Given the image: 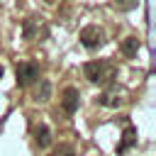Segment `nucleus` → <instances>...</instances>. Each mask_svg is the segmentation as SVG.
Here are the masks:
<instances>
[{"label": "nucleus", "mask_w": 156, "mask_h": 156, "mask_svg": "<svg viewBox=\"0 0 156 156\" xmlns=\"http://www.w3.org/2000/svg\"><path fill=\"white\" fill-rule=\"evenodd\" d=\"M83 73H85V78L90 80V83H102V85H107V83H112L115 80V76H117V71H115V66L110 63V61H88L85 66H83Z\"/></svg>", "instance_id": "1"}, {"label": "nucleus", "mask_w": 156, "mask_h": 156, "mask_svg": "<svg viewBox=\"0 0 156 156\" xmlns=\"http://www.w3.org/2000/svg\"><path fill=\"white\" fill-rule=\"evenodd\" d=\"M15 76H17V85L27 88V85H32V83L39 80V66L32 63V61H22L17 66V71H15Z\"/></svg>", "instance_id": "2"}, {"label": "nucleus", "mask_w": 156, "mask_h": 156, "mask_svg": "<svg viewBox=\"0 0 156 156\" xmlns=\"http://www.w3.org/2000/svg\"><path fill=\"white\" fill-rule=\"evenodd\" d=\"M102 41H105V32L98 24H88L80 29V44L85 49H98V46H102Z\"/></svg>", "instance_id": "3"}, {"label": "nucleus", "mask_w": 156, "mask_h": 156, "mask_svg": "<svg viewBox=\"0 0 156 156\" xmlns=\"http://www.w3.org/2000/svg\"><path fill=\"white\" fill-rule=\"evenodd\" d=\"M78 102H80L78 88H73V85L63 88V93H61V107H63V112H66V115H73V112L78 110Z\"/></svg>", "instance_id": "4"}, {"label": "nucleus", "mask_w": 156, "mask_h": 156, "mask_svg": "<svg viewBox=\"0 0 156 156\" xmlns=\"http://www.w3.org/2000/svg\"><path fill=\"white\" fill-rule=\"evenodd\" d=\"M39 27H41V17H27L24 20V24H22V34H24V39H34L37 34H39Z\"/></svg>", "instance_id": "5"}, {"label": "nucleus", "mask_w": 156, "mask_h": 156, "mask_svg": "<svg viewBox=\"0 0 156 156\" xmlns=\"http://www.w3.org/2000/svg\"><path fill=\"white\" fill-rule=\"evenodd\" d=\"M34 141L39 144V149H46L51 144V129L46 124H37L34 127Z\"/></svg>", "instance_id": "6"}, {"label": "nucleus", "mask_w": 156, "mask_h": 156, "mask_svg": "<svg viewBox=\"0 0 156 156\" xmlns=\"http://www.w3.org/2000/svg\"><path fill=\"white\" fill-rule=\"evenodd\" d=\"M119 49H122V54H124L127 58H134L136 51H139V39H136V37H127V39L122 41Z\"/></svg>", "instance_id": "7"}, {"label": "nucleus", "mask_w": 156, "mask_h": 156, "mask_svg": "<svg viewBox=\"0 0 156 156\" xmlns=\"http://www.w3.org/2000/svg\"><path fill=\"white\" fill-rule=\"evenodd\" d=\"M134 139H136V129H134V127H127V129H124V136H122V144L117 146V154H124V151L134 144Z\"/></svg>", "instance_id": "8"}, {"label": "nucleus", "mask_w": 156, "mask_h": 156, "mask_svg": "<svg viewBox=\"0 0 156 156\" xmlns=\"http://www.w3.org/2000/svg\"><path fill=\"white\" fill-rule=\"evenodd\" d=\"M98 102L105 105V107H117V105H122V98L115 95V93H110V90H105V93L98 98Z\"/></svg>", "instance_id": "9"}, {"label": "nucleus", "mask_w": 156, "mask_h": 156, "mask_svg": "<svg viewBox=\"0 0 156 156\" xmlns=\"http://www.w3.org/2000/svg\"><path fill=\"white\" fill-rule=\"evenodd\" d=\"M49 95H51V83L44 80V78H39V88H37L34 98H37V100H49Z\"/></svg>", "instance_id": "10"}, {"label": "nucleus", "mask_w": 156, "mask_h": 156, "mask_svg": "<svg viewBox=\"0 0 156 156\" xmlns=\"http://www.w3.org/2000/svg\"><path fill=\"white\" fill-rule=\"evenodd\" d=\"M136 2H139V0H115V7H117L119 12H132V10L136 7Z\"/></svg>", "instance_id": "11"}, {"label": "nucleus", "mask_w": 156, "mask_h": 156, "mask_svg": "<svg viewBox=\"0 0 156 156\" xmlns=\"http://www.w3.org/2000/svg\"><path fill=\"white\" fill-rule=\"evenodd\" d=\"M54 156H76V149L71 144H58L54 149Z\"/></svg>", "instance_id": "12"}, {"label": "nucleus", "mask_w": 156, "mask_h": 156, "mask_svg": "<svg viewBox=\"0 0 156 156\" xmlns=\"http://www.w3.org/2000/svg\"><path fill=\"white\" fill-rule=\"evenodd\" d=\"M2 73H5V71H2V66H0V78H2Z\"/></svg>", "instance_id": "13"}]
</instances>
